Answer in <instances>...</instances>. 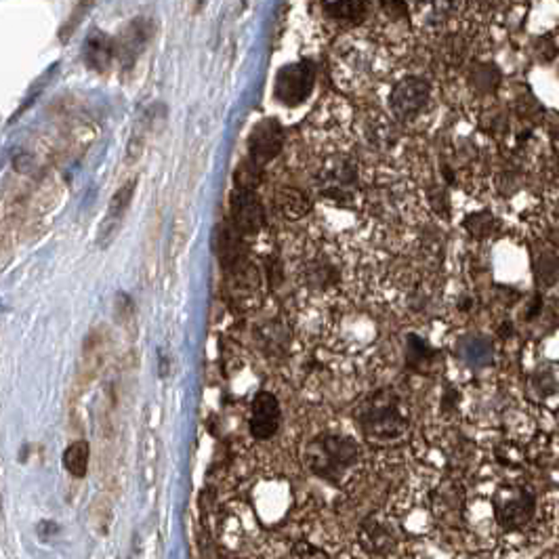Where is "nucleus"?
Returning <instances> with one entry per match:
<instances>
[{
  "instance_id": "f257e3e1",
  "label": "nucleus",
  "mask_w": 559,
  "mask_h": 559,
  "mask_svg": "<svg viewBox=\"0 0 559 559\" xmlns=\"http://www.w3.org/2000/svg\"><path fill=\"white\" fill-rule=\"evenodd\" d=\"M385 58L387 53L372 39V34H364L359 30H347V34L339 36L331 53V74L334 84L350 95H368L372 89L383 84Z\"/></svg>"
},
{
  "instance_id": "f03ea898",
  "label": "nucleus",
  "mask_w": 559,
  "mask_h": 559,
  "mask_svg": "<svg viewBox=\"0 0 559 559\" xmlns=\"http://www.w3.org/2000/svg\"><path fill=\"white\" fill-rule=\"evenodd\" d=\"M433 97V86L425 76L419 74H404L385 89V114L397 127H408L419 120L430 108Z\"/></svg>"
},
{
  "instance_id": "7ed1b4c3",
  "label": "nucleus",
  "mask_w": 559,
  "mask_h": 559,
  "mask_svg": "<svg viewBox=\"0 0 559 559\" xmlns=\"http://www.w3.org/2000/svg\"><path fill=\"white\" fill-rule=\"evenodd\" d=\"M359 457L358 444L345 436H328L315 438L307 446L306 461L314 475L324 477L328 482H341L347 475Z\"/></svg>"
},
{
  "instance_id": "20e7f679",
  "label": "nucleus",
  "mask_w": 559,
  "mask_h": 559,
  "mask_svg": "<svg viewBox=\"0 0 559 559\" xmlns=\"http://www.w3.org/2000/svg\"><path fill=\"white\" fill-rule=\"evenodd\" d=\"M364 413L366 433H372V436L397 438L408 425L406 406L391 389L378 391L368 402V408H364Z\"/></svg>"
},
{
  "instance_id": "39448f33",
  "label": "nucleus",
  "mask_w": 559,
  "mask_h": 559,
  "mask_svg": "<svg viewBox=\"0 0 559 559\" xmlns=\"http://www.w3.org/2000/svg\"><path fill=\"white\" fill-rule=\"evenodd\" d=\"M315 86V66L303 59L280 67L273 80V97L287 108H297L314 93Z\"/></svg>"
},
{
  "instance_id": "423d86ee",
  "label": "nucleus",
  "mask_w": 559,
  "mask_h": 559,
  "mask_svg": "<svg viewBox=\"0 0 559 559\" xmlns=\"http://www.w3.org/2000/svg\"><path fill=\"white\" fill-rule=\"evenodd\" d=\"M537 511V499L526 488L507 486L501 488L494 496V513L496 519L507 530L526 526Z\"/></svg>"
},
{
  "instance_id": "0eeeda50",
  "label": "nucleus",
  "mask_w": 559,
  "mask_h": 559,
  "mask_svg": "<svg viewBox=\"0 0 559 559\" xmlns=\"http://www.w3.org/2000/svg\"><path fill=\"white\" fill-rule=\"evenodd\" d=\"M232 226L238 229L242 238H253L265 229V209L253 190L235 188L229 200Z\"/></svg>"
},
{
  "instance_id": "6e6552de",
  "label": "nucleus",
  "mask_w": 559,
  "mask_h": 559,
  "mask_svg": "<svg viewBox=\"0 0 559 559\" xmlns=\"http://www.w3.org/2000/svg\"><path fill=\"white\" fill-rule=\"evenodd\" d=\"M301 280L303 287L312 293H333L341 282V265L337 257L326 251L307 257L301 267Z\"/></svg>"
},
{
  "instance_id": "1a4fd4ad",
  "label": "nucleus",
  "mask_w": 559,
  "mask_h": 559,
  "mask_svg": "<svg viewBox=\"0 0 559 559\" xmlns=\"http://www.w3.org/2000/svg\"><path fill=\"white\" fill-rule=\"evenodd\" d=\"M284 150V129L273 118H265L248 137V158L261 166L270 164Z\"/></svg>"
},
{
  "instance_id": "9d476101",
  "label": "nucleus",
  "mask_w": 559,
  "mask_h": 559,
  "mask_svg": "<svg viewBox=\"0 0 559 559\" xmlns=\"http://www.w3.org/2000/svg\"><path fill=\"white\" fill-rule=\"evenodd\" d=\"M280 423H282V408L278 397L271 391H259L253 400L251 421H248L251 436L259 442L271 439L278 433Z\"/></svg>"
},
{
  "instance_id": "9b49d317",
  "label": "nucleus",
  "mask_w": 559,
  "mask_h": 559,
  "mask_svg": "<svg viewBox=\"0 0 559 559\" xmlns=\"http://www.w3.org/2000/svg\"><path fill=\"white\" fill-rule=\"evenodd\" d=\"M135 190H137V179H129V182L120 185V190L111 196L108 213H105V219L102 223V227H99V242H102V246H108L118 229H120L124 215H127L130 202H133Z\"/></svg>"
},
{
  "instance_id": "f8f14e48",
  "label": "nucleus",
  "mask_w": 559,
  "mask_h": 559,
  "mask_svg": "<svg viewBox=\"0 0 559 559\" xmlns=\"http://www.w3.org/2000/svg\"><path fill=\"white\" fill-rule=\"evenodd\" d=\"M276 207L280 215L288 221H301L312 215L314 198L307 190L293 183H282L276 190Z\"/></svg>"
},
{
  "instance_id": "ddd939ff",
  "label": "nucleus",
  "mask_w": 559,
  "mask_h": 559,
  "mask_svg": "<svg viewBox=\"0 0 559 559\" xmlns=\"http://www.w3.org/2000/svg\"><path fill=\"white\" fill-rule=\"evenodd\" d=\"M463 0H413V15L425 28L446 26L461 13Z\"/></svg>"
},
{
  "instance_id": "4468645a",
  "label": "nucleus",
  "mask_w": 559,
  "mask_h": 559,
  "mask_svg": "<svg viewBox=\"0 0 559 559\" xmlns=\"http://www.w3.org/2000/svg\"><path fill=\"white\" fill-rule=\"evenodd\" d=\"M116 58H118V45L108 34L95 32L89 40H86L84 61L93 67V70L105 72L111 64H114Z\"/></svg>"
},
{
  "instance_id": "2eb2a0df",
  "label": "nucleus",
  "mask_w": 559,
  "mask_h": 559,
  "mask_svg": "<svg viewBox=\"0 0 559 559\" xmlns=\"http://www.w3.org/2000/svg\"><path fill=\"white\" fill-rule=\"evenodd\" d=\"M324 13L334 22L356 28L370 15V0H333L324 7Z\"/></svg>"
},
{
  "instance_id": "dca6fc26",
  "label": "nucleus",
  "mask_w": 559,
  "mask_h": 559,
  "mask_svg": "<svg viewBox=\"0 0 559 559\" xmlns=\"http://www.w3.org/2000/svg\"><path fill=\"white\" fill-rule=\"evenodd\" d=\"M89 458H91L89 442H84V439H76V442H72L64 450V467L72 477L83 480V477L86 475V471H89Z\"/></svg>"
},
{
  "instance_id": "f3484780",
  "label": "nucleus",
  "mask_w": 559,
  "mask_h": 559,
  "mask_svg": "<svg viewBox=\"0 0 559 559\" xmlns=\"http://www.w3.org/2000/svg\"><path fill=\"white\" fill-rule=\"evenodd\" d=\"M378 7H381L383 17H387V22L397 23L408 20L406 0H378Z\"/></svg>"
},
{
  "instance_id": "a211bd4d",
  "label": "nucleus",
  "mask_w": 559,
  "mask_h": 559,
  "mask_svg": "<svg viewBox=\"0 0 559 559\" xmlns=\"http://www.w3.org/2000/svg\"><path fill=\"white\" fill-rule=\"evenodd\" d=\"M36 532H39V537H40V540H49L51 537H55V534H59L61 532V528H59V524H55V521H40L39 526H36Z\"/></svg>"
},
{
  "instance_id": "6ab92c4d",
  "label": "nucleus",
  "mask_w": 559,
  "mask_h": 559,
  "mask_svg": "<svg viewBox=\"0 0 559 559\" xmlns=\"http://www.w3.org/2000/svg\"><path fill=\"white\" fill-rule=\"evenodd\" d=\"M158 364H160V368H158V375L160 377H169V372H171V359H169V356H164L163 351L158 353Z\"/></svg>"
},
{
  "instance_id": "aec40b11",
  "label": "nucleus",
  "mask_w": 559,
  "mask_h": 559,
  "mask_svg": "<svg viewBox=\"0 0 559 559\" xmlns=\"http://www.w3.org/2000/svg\"><path fill=\"white\" fill-rule=\"evenodd\" d=\"M28 452H30V444H23V448L20 452V461L26 463L28 461Z\"/></svg>"
}]
</instances>
